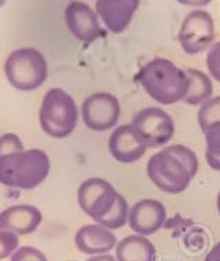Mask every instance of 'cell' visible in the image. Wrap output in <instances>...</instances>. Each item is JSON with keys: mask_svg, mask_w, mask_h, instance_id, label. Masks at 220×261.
<instances>
[{"mask_svg": "<svg viewBox=\"0 0 220 261\" xmlns=\"http://www.w3.org/2000/svg\"><path fill=\"white\" fill-rule=\"evenodd\" d=\"M186 73L189 77V91L183 102L191 106H201L213 94L211 77L198 69H186Z\"/></svg>", "mask_w": 220, "mask_h": 261, "instance_id": "cell-17", "label": "cell"}, {"mask_svg": "<svg viewBox=\"0 0 220 261\" xmlns=\"http://www.w3.org/2000/svg\"><path fill=\"white\" fill-rule=\"evenodd\" d=\"M139 5L140 0H96L95 13L108 31L118 35L130 27Z\"/></svg>", "mask_w": 220, "mask_h": 261, "instance_id": "cell-13", "label": "cell"}, {"mask_svg": "<svg viewBox=\"0 0 220 261\" xmlns=\"http://www.w3.org/2000/svg\"><path fill=\"white\" fill-rule=\"evenodd\" d=\"M205 142H207V157L208 165L213 171L220 172V122H215L204 130Z\"/></svg>", "mask_w": 220, "mask_h": 261, "instance_id": "cell-18", "label": "cell"}, {"mask_svg": "<svg viewBox=\"0 0 220 261\" xmlns=\"http://www.w3.org/2000/svg\"><path fill=\"white\" fill-rule=\"evenodd\" d=\"M50 158L40 149H29L0 157V185L18 190L36 189L50 172Z\"/></svg>", "mask_w": 220, "mask_h": 261, "instance_id": "cell-2", "label": "cell"}, {"mask_svg": "<svg viewBox=\"0 0 220 261\" xmlns=\"http://www.w3.org/2000/svg\"><path fill=\"white\" fill-rule=\"evenodd\" d=\"M216 206H217V211L220 213V193L217 194V201H216Z\"/></svg>", "mask_w": 220, "mask_h": 261, "instance_id": "cell-29", "label": "cell"}, {"mask_svg": "<svg viewBox=\"0 0 220 261\" xmlns=\"http://www.w3.org/2000/svg\"><path fill=\"white\" fill-rule=\"evenodd\" d=\"M148 143L132 124L117 126L109 138V151L121 164H132L143 157Z\"/></svg>", "mask_w": 220, "mask_h": 261, "instance_id": "cell-10", "label": "cell"}, {"mask_svg": "<svg viewBox=\"0 0 220 261\" xmlns=\"http://www.w3.org/2000/svg\"><path fill=\"white\" fill-rule=\"evenodd\" d=\"M18 235L11 231H0V260L7 258L18 249Z\"/></svg>", "mask_w": 220, "mask_h": 261, "instance_id": "cell-22", "label": "cell"}, {"mask_svg": "<svg viewBox=\"0 0 220 261\" xmlns=\"http://www.w3.org/2000/svg\"><path fill=\"white\" fill-rule=\"evenodd\" d=\"M165 206L157 199H142L131 207L128 215V224L131 230L143 237L156 234L165 225Z\"/></svg>", "mask_w": 220, "mask_h": 261, "instance_id": "cell-12", "label": "cell"}, {"mask_svg": "<svg viewBox=\"0 0 220 261\" xmlns=\"http://www.w3.org/2000/svg\"><path fill=\"white\" fill-rule=\"evenodd\" d=\"M11 261H48L47 257L33 246H22L11 254Z\"/></svg>", "mask_w": 220, "mask_h": 261, "instance_id": "cell-25", "label": "cell"}, {"mask_svg": "<svg viewBox=\"0 0 220 261\" xmlns=\"http://www.w3.org/2000/svg\"><path fill=\"white\" fill-rule=\"evenodd\" d=\"M39 120L44 134L55 139H63L76 129L79 109L66 91L51 88L43 98Z\"/></svg>", "mask_w": 220, "mask_h": 261, "instance_id": "cell-3", "label": "cell"}, {"mask_svg": "<svg viewBox=\"0 0 220 261\" xmlns=\"http://www.w3.org/2000/svg\"><path fill=\"white\" fill-rule=\"evenodd\" d=\"M168 149L171 150L172 153L175 154L176 157L183 162L193 177L197 175L200 164H198V158L193 150L189 149V147H186L183 144H172V146H168Z\"/></svg>", "mask_w": 220, "mask_h": 261, "instance_id": "cell-21", "label": "cell"}, {"mask_svg": "<svg viewBox=\"0 0 220 261\" xmlns=\"http://www.w3.org/2000/svg\"><path fill=\"white\" fill-rule=\"evenodd\" d=\"M131 124L139 130L149 147L164 146L175 135V121L161 108H146L140 110L135 114Z\"/></svg>", "mask_w": 220, "mask_h": 261, "instance_id": "cell-9", "label": "cell"}, {"mask_svg": "<svg viewBox=\"0 0 220 261\" xmlns=\"http://www.w3.org/2000/svg\"><path fill=\"white\" fill-rule=\"evenodd\" d=\"M120 194L108 180L101 177H90L77 190V201L81 211L95 223L102 220L113 211Z\"/></svg>", "mask_w": 220, "mask_h": 261, "instance_id": "cell-7", "label": "cell"}, {"mask_svg": "<svg viewBox=\"0 0 220 261\" xmlns=\"http://www.w3.org/2000/svg\"><path fill=\"white\" fill-rule=\"evenodd\" d=\"M197 118L202 132L212 124L220 122V95L212 96L201 105V108L198 110Z\"/></svg>", "mask_w": 220, "mask_h": 261, "instance_id": "cell-20", "label": "cell"}, {"mask_svg": "<svg viewBox=\"0 0 220 261\" xmlns=\"http://www.w3.org/2000/svg\"><path fill=\"white\" fill-rule=\"evenodd\" d=\"M179 5L187 6V7H194V9H200V7H205L211 3V0H176Z\"/></svg>", "mask_w": 220, "mask_h": 261, "instance_id": "cell-26", "label": "cell"}, {"mask_svg": "<svg viewBox=\"0 0 220 261\" xmlns=\"http://www.w3.org/2000/svg\"><path fill=\"white\" fill-rule=\"evenodd\" d=\"M121 106L110 92H96L87 96L81 105V118L91 130L105 132L114 128L120 120Z\"/></svg>", "mask_w": 220, "mask_h": 261, "instance_id": "cell-8", "label": "cell"}, {"mask_svg": "<svg viewBox=\"0 0 220 261\" xmlns=\"http://www.w3.org/2000/svg\"><path fill=\"white\" fill-rule=\"evenodd\" d=\"M179 44L187 55L200 54L213 44L215 21L205 10H193L180 25Z\"/></svg>", "mask_w": 220, "mask_h": 261, "instance_id": "cell-6", "label": "cell"}, {"mask_svg": "<svg viewBox=\"0 0 220 261\" xmlns=\"http://www.w3.org/2000/svg\"><path fill=\"white\" fill-rule=\"evenodd\" d=\"M65 22L79 41L94 43L101 36L99 18L94 10L83 2H72L65 10Z\"/></svg>", "mask_w": 220, "mask_h": 261, "instance_id": "cell-11", "label": "cell"}, {"mask_svg": "<svg viewBox=\"0 0 220 261\" xmlns=\"http://www.w3.org/2000/svg\"><path fill=\"white\" fill-rule=\"evenodd\" d=\"M76 248L84 254H108L116 248L117 238L112 231L101 224L83 225L75 237Z\"/></svg>", "mask_w": 220, "mask_h": 261, "instance_id": "cell-14", "label": "cell"}, {"mask_svg": "<svg viewBox=\"0 0 220 261\" xmlns=\"http://www.w3.org/2000/svg\"><path fill=\"white\" fill-rule=\"evenodd\" d=\"M205 261H220V242L212 246V249L205 257Z\"/></svg>", "mask_w": 220, "mask_h": 261, "instance_id": "cell-27", "label": "cell"}, {"mask_svg": "<svg viewBox=\"0 0 220 261\" xmlns=\"http://www.w3.org/2000/svg\"><path fill=\"white\" fill-rule=\"evenodd\" d=\"M5 3H6V0H0V7L5 5Z\"/></svg>", "mask_w": 220, "mask_h": 261, "instance_id": "cell-30", "label": "cell"}, {"mask_svg": "<svg viewBox=\"0 0 220 261\" xmlns=\"http://www.w3.org/2000/svg\"><path fill=\"white\" fill-rule=\"evenodd\" d=\"M41 212L33 205H14L0 212V231L17 235L35 232L41 223Z\"/></svg>", "mask_w": 220, "mask_h": 261, "instance_id": "cell-15", "label": "cell"}, {"mask_svg": "<svg viewBox=\"0 0 220 261\" xmlns=\"http://www.w3.org/2000/svg\"><path fill=\"white\" fill-rule=\"evenodd\" d=\"M128 215H130V209H128V203L126 198L121 194L118 195L117 203L113 207V211L109 213L108 216L104 217L102 220H99L96 224H101L106 227L108 230H120L124 225L128 223Z\"/></svg>", "mask_w": 220, "mask_h": 261, "instance_id": "cell-19", "label": "cell"}, {"mask_svg": "<svg viewBox=\"0 0 220 261\" xmlns=\"http://www.w3.org/2000/svg\"><path fill=\"white\" fill-rule=\"evenodd\" d=\"M7 80L19 91H33L41 87L48 77L44 55L32 47L13 51L5 63Z\"/></svg>", "mask_w": 220, "mask_h": 261, "instance_id": "cell-4", "label": "cell"}, {"mask_svg": "<svg viewBox=\"0 0 220 261\" xmlns=\"http://www.w3.org/2000/svg\"><path fill=\"white\" fill-rule=\"evenodd\" d=\"M146 171L153 185L168 194L183 193L193 180L186 165L168 147L150 157Z\"/></svg>", "mask_w": 220, "mask_h": 261, "instance_id": "cell-5", "label": "cell"}, {"mask_svg": "<svg viewBox=\"0 0 220 261\" xmlns=\"http://www.w3.org/2000/svg\"><path fill=\"white\" fill-rule=\"evenodd\" d=\"M87 261H117V258H114L110 254H99V256H94L88 258Z\"/></svg>", "mask_w": 220, "mask_h": 261, "instance_id": "cell-28", "label": "cell"}, {"mask_svg": "<svg viewBox=\"0 0 220 261\" xmlns=\"http://www.w3.org/2000/svg\"><path fill=\"white\" fill-rule=\"evenodd\" d=\"M207 68L212 79L220 83V40L213 43L208 50Z\"/></svg>", "mask_w": 220, "mask_h": 261, "instance_id": "cell-23", "label": "cell"}, {"mask_svg": "<svg viewBox=\"0 0 220 261\" xmlns=\"http://www.w3.org/2000/svg\"><path fill=\"white\" fill-rule=\"evenodd\" d=\"M136 80L152 99L165 106L182 102L189 91L186 70L166 58L149 61L138 72Z\"/></svg>", "mask_w": 220, "mask_h": 261, "instance_id": "cell-1", "label": "cell"}, {"mask_svg": "<svg viewBox=\"0 0 220 261\" xmlns=\"http://www.w3.org/2000/svg\"><path fill=\"white\" fill-rule=\"evenodd\" d=\"M117 261H156L157 250L143 235H128L116 245Z\"/></svg>", "mask_w": 220, "mask_h": 261, "instance_id": "cell-16", "label": "cell"}, {"mask_svg": "<svg viewBox=\"0 0 220 261\" xmlns=\"http://www.w3.org/2000/svg\"><path fill=\"white\" fill-rule=\"evenodd\" d=\"M23 144L15 134H5L0 136V157L6 154L23 151Z\"/></svg>", "mask_w": 220, "mask_h": 261, "instance_id": "cell-24", "label": "cell"}]
</instances>
